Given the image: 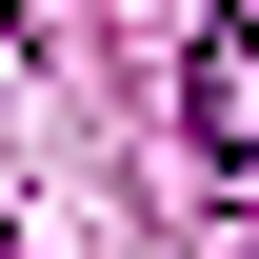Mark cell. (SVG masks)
I'll return each instance as SVG.
<instances>
[{
  "mask_svg": "<svg viewBox=\"0 0 259 259\" xmlns=\"http://www.w3.org/2000/svg\"><path fill=\"white\" fill-rule=\"evenodd\" d=\"M180 120H199V160H259V0H220V20H199Z\"/></svg>",
  "mask_w": 259,
  "mask_h": 259,
  "instance_id": "obj_1",
  "label": "cell"
}]
</instances>
